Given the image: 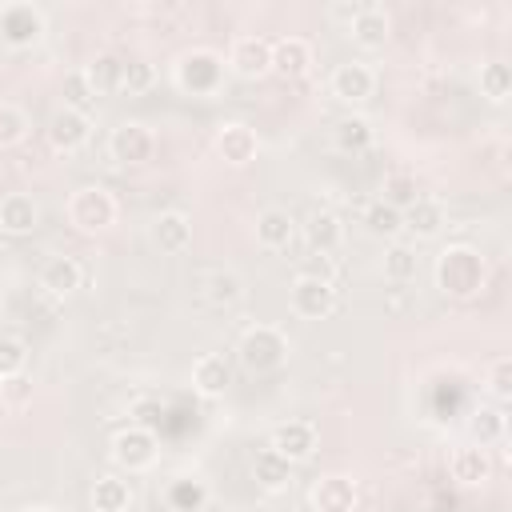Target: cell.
I'll list each match as a JSON object with an SVG mask.
<instances>
[{
  "label": "cell",
  "mask_w": 512,
  "mask_h": 512,
  "mask_svg": "<svg viewBox=\"0 0 512 512\" xmlns=\"http://www.w3.org/2000/svg\"><path fill=\"white\" fill-rule=\"evenodd\" d=\"M436 280L448 296H472L480 284H484V260L480 252L456 244V248H444L440 252V264H436Z\"/></svg>",
  "instance_id": "6da1fadb"
},
{
  "label": "cell",
  "mask_w": 512,
  "mask_h": 512,
  "mask_svg": "<svg viewBox=\"0 0 512 512\" xmlns=\"http://www.w3.org/2000/svg\"><path fill=\"white\" fill-rule=\"evenodd\" d=\"M236 352H240V364L248 372H272L288 356V336L280 328H272V324H252L240 336V348Z\"/></svg>",
  "instance_id": "7a4b0ae2"
},
{
  "label": "cell",
  "mask_w": 512,
  "mask_h": 512,
  "mask_svg": "<svg viewBox=\"0 0 512 512\" xmlns=\"http://www.w3.org/2000/svg\"><path fill=\"white\" fill-rule=\"evenodd\" d=\"M68 220L80 228V232H104L112 220H116V200L108 188L100 184H84L72 192L68 200Z\"/></svg>",
  "instance_id": "3957f363"
},
{
  "label": "cell",
  "mask_w": 512,
  "mask_h": 512,
  "mask_svg": "<svg viewBox=\"0 0 512 512\" xmlns=\"http://www.w3.org/2000/svg\"><path fill=\"white\" fill-rule=\"evenodd\" d=\"M192 296H196L204 308H212V312H228V308L240 304V296H244V280H240L232 268L212 264V268H200V272H196V280H192Z\"/></svg>",
  "instance_id": "277c9868"
},
{
  "label": "cell",
  "mask_w": 512,
  "mask_h": 512,
  "mask_svg": "<svg viewBox=\"0 0 512 512\" xmlns=\"http://www.w3.org/2000/svg\"><path fill=\"white\" fill-rule=\"evenodd\" d=\"M112 460L128 472H144L152 460H156V436L152 428H140V424H128L124 432L112 436Z\"/></svg>",
  "instance_id": "5b68a950"
},
{
  "label": "cell",
  "mask_w": 512,
  "mask_h": 512,
  "mask_svg": "<svg viewBox=\"0 0 512 512\" xmlns=\"http://www.w3.org/2000/svg\"><path fill=\"white\" fill-rule=\"evenodd\" d=\"M292 312L304 320H324L336 308V284L316 280V276H296L292 280Z\"/></svg>",
  "instance_id": "8992f818"
},
{
  "label": "cell",
  "mask_w": 512,
  "mask_h": 512,
  "mask_svg": "<svg viewBox=\"0 0 512 512\" xmlns=\"http://www.w3.org/2000/svg\"><path fill=\"white\" fill-rule=\"evenodd\" d=\"M44 32V16L32 4H4L0 8V40L8 48H28Z\"/></svg>",
  "instance_id": "52a82bcc"
},
{
  "label": "cell",
  "mask_w": 512,
  "mask_h": 512,
  "mask_svg": "<svg viewBox=\"0 0 512 512\" xmlns=\"http://www.w3.org/2000/svg\"><path fill=\"white\" fill-rule=\"evenodd\" d=\"M180 88H188V92H196V96H208V92H216L220 88V76H224V64H220V56L216 52H188L184 60H180Z\"/></svg>",
  "instance_id": "ba28073f"
},
{
  "label": "cell",
  "mask_w": 512,
  "mask_h": 512,
  "mask_svg": "<svg viewBox=\"0 0 512 512\" xmlns=\"http://www.w3.org/2000/svg\"><path fill=\"white\" fill-rule=\"evenodd\" d=\"M268 448L276 456H284L288 464H300V460H308L316 452V424L312 420H288V424H280L272 432Z\"/></svg>",
  "instance_id": "9c48e42d"
},
{
  "label": "cell",
  "mask_w": 512,
  "mask_h": 512,
  "mask_svg": "<svg viewBox=\"0 0 512 512\" xmlns=\"http://www.w3.org/2000/svg\"><path fill=\"white\" fill-rule=\"evenodd\" d=\"M388 32H392V20H388V12L380 4H356L352 20H348V36L360 48H368V52L384 48L388 44Z\"/></svg>",
  "instance_id": "30bf717a"
},
{
  "label": "cell",
  "mask_w": 512,
  "mask_h": 512,
  "mask_svg": "<svg viewBox=\"0 0 512 512\" xmlns=\"http://www.w3.org/2000/svg\"><path fill=\"white\" fill-rule=\"evenodd\" d=\"M88 136H92L88 116H80V112H72V108H56V112L48 116V144H52L56 152H76V148L88 144Z\"/></svg>",
  "instance_id": "8fae6325"
},
{
  "label": "cell",
  "mask_w": 512,
  "mask_h": 512,
  "mask_svg": "<svg viewBox=\"0 0 512 512\" xmlns=\"http://www.w3.org/2000/svg\"><path fill=\"white\" fill-rule=\"evenodd\" d=\"M372 92H376V72H372L368 64L352 60V64H340V68L332 72V96H336V100L360 104V100H368Z\"/></svg>",
  "instance_id": "7c38bea8"
},
{
  "label": "cell",
  "mask_w": 512,
  "mask_h": 512,
  "mask_svg": "<svg viewBox=\"0 0 512 512\" xmlns=\"http://www.w3.org/2000/svg\"><path fill=\"white\" fill-rule=\"evenodd\" d=\"M108 148H112V156H116L120 164H144V160L156 152V140H152V132H148L144 124H128V120H124V124L112 132Z\"/></svg>",
  "instance_id": "4fadbf2b"
},
{
  "label": "cell",
  "mask_w": 512,
  "mask_h": 512,
  "mask_svg": "<svg viewBox=\"0 0 512 512\" xmlns=\"http://www.w3.org/2000/svg\"><path fill=\"white\" fill-rule=\"evenodd\" d=\"M36 224H40V204L28 192H8L0 200V232L28 236V232H36Z\"/></svg>",
  "instance_id": "5bb4252c"
},
{
  "label": "cell",
  "mask_w": 512,
  "mask_h": 512,
  "mask_svg": "<svg viewBox=\"0 0 512 512\" xmlns=\"http://www.w3.org/2000/svg\"><path fill=\"white\" fill-rule=\"evenodd\" d=\"M308 500H312L316 512H352L356 508V484L348 476H336L332 472V476H320L312 484Z\"/></svg>",
  "instance_id": "9a60e30c"
},
{
  "label": "cell",
  "mask_w": 512,
  "mask_h": 512,
  "mask_svg": "<svg viewBox=\"0 0 512 512\" xmlns=\"http://www.w3.org/2000/svg\"><path fill=\"white\" fill-rule=\"evenodd\" d=\"M152 240H156L160 252L176 256V252H184V248L192 244V220H188L180 208H168V212H160V216L152 220Z\"/></svg>",
  "instance_id": "2e32d148"
},
{
  "label": "cell",
  "mask_w": 512,
  "mask_h": 512,
  "mask_svg": "<svg viewBox=\"0 0 512 512\" xmlns=\"http://www.w3.org/2000/svg\"><path fill=\"white\" fill-rule=\"evenodd\" d=\"M296 240V220L284 208H264L256 216V244L268 252H288V244Z\"/></svg>",
  "instance_id": "e0dca14e"
},
{
  "label": "cell",
  "mask_w": 512,
  "mask_h": 512,
  "mask_svg": "<svg viewBox=\"0 0 512 512\" xmlns=\"http://www.w3.org/2000/svg\"><path fill=\"white\" fill-rule=\"evenodd\" d=\"M84 284V268H80V260L76 256H52L44 268H40V288L48 292V296H72L76 288Z\"/></svg>",
  "instance_id": "ac0fdd59"
},
{
  "label": "cell",
  "mask_w": 512,
  "mask_h": 512,
  "mask_svg": "<svg viewBox=\"0 0 512 512\" xmlns=\"http://www.w3.org/2000/svg\"><path fill=\"white\" fill-rule=\"evenodd\" d=\"M448 472L456 484H484L492 476V460H488V448L484 444H460L452 456H448Z\"/></svg>",
  "instance_id": "d6986e66"
},
{
  "label": "cell",
  "mask_w": 512,
  "mask_h": 512,
  "mask_svg": "<svg viewBox=\"0 0 512 512\" xmlns=\"http://www.w3.org/2000/svg\"><path fill=\"white\" fill-rule=\"evenodd\" d=\"M228 64L240 76H264V72H272V44L260 36H240L228 52Z\"/></svg>",
  "instance_id": "ffe728a7"
},
{
  "label": "cell",
  "mask_w": 512,
  "mask_h": 512,
  "mask_svg": "<svg viewBox=\"0 0 512 512\" xmlns=\"http://www.w3.org/2000/svg\"><path fill=\"white\" fill-rule=\"evenodd\" d=\"M304 240H308L312 252H328V256H332V252L340 248V240H344L340 216L328 212V208H312L308 220H304Z\"/></svg>",
  "instance_id": "44dd1931"
},
{
  "label": "cell",
  "mask_w": 512,
  "mask_h": 512,
  "mask_svg": "<svg viewBox=\"0 0 512 512\" xmlns=\"http://www.w3.org/2000/svg\"><path fill=\"white\" fill-rule=\"evenodd\" d=\"M192 384L200 396H224V388L232 384V364L224 352H204L192 364Z\"/></svg>",
  "instance_id": "7402d4cb"
},
{
  "label": "cell",
  "mask_w": 512,
  "mask_h": 512,
  "mask_svg": "<svg viewBox=\"0 0 512 512\" xmlns=\"http://www.w3.org/2000/svg\"><path fill=\"white\" fill-rule=\"evenodd\" d=\"M400 216H404V232H412L416 240H428L444 228V204L432 196H416Z\"/></svg>",
  "instance_id": "603a6c76"
},
{
  "label": "cell",
  "mask_w": 512,
  "mask_h": 512,
  "mask_svg": "<svg viewBox=\"0 0 512 512\" xmlns=\"http://www.w3.org/2000/svg\"><path fill=\"white\" fill-rule=\"evenodd\" d=\"M164 504L168 512H200L208 504V484L196 476H176L164 484Z\"/></svg>",
  "instance_id": "cb8c5ba5"
},
{
  "label": "cell",
  "mask_w": 512,
  "mask_h": 512,
  "mask_svg": "<svg viewBox=\"0 0 512 512\" xmlns=\"http://www.w3.org/2000/svg\"><path fill=\"white\" fill-rule=\"evenodd\" d=\"M308 64H312V48H308V40H300V36H284V40L272 44V72H280V76H304Z\"/></svg>",
  "instance_id": "d4e9b609"
},
{
  "label": "cell",
  "mask_w": 512,
  "mask_h": 512,
  "mask_svg": "<svg viewBox=\"0 0 512 512\" xmlns=\"http://www.w3.org/2000/svg\"><path fill=\"white\" fill-rule=\"evenodd\" d=\"M216 148H220V156L228 164H248L260 144H256V132L248 124H224L220 136H216Z\"/></svg>",
  "instance_id": "484cf974"
},
{
  "label": "cell",
  "mask_w": 512,
  "mask_h": 512,
  "mask_svg": "<svg viewBox=\"0 0 512 512\" xmlns=\"http://www.w3.org/2000/svg\"><path fill=\"white\" fill-rule=\"evenodd\" d=\"M84 76H88V88H92L96 96H112V92H120L124 60H120V56H112V52H104V56H96V60L84 68Z\"/></svg>",
  "instance_id": "4316f807"
},
{
  "label": "cell",
  "mask_w": 512,
  "mask_h": 512,
  "mask_svg": "<svg viewBox=\"0 0 512 512\" xmlns=\"http://www.w3.org/2000/svg\"><path fill=\"white\" fill-rule=\"evenodd\" d=\"M288 472H292V464H288L284 456H276L272 448L256 452V460H252V476H256V484H260L264 492H280V488L288 484Z\"/></svg>",
  "instance_id": "83f0119b"
},
{
  "label": "cell",
  "mask_w": 512,
  "mask_h": 512,
  "mask_svg": "<svg viewBox=\"0 0 512 512\" xmlns=\"http://www.w3.org/2000/svg\"><path fill=\"white\" fill-rule=\"evenodd\" d=\"M92 504H96V512H128V504H132L128 480H120V476H100V480L92 484Z\"/></svg>",
  "instance_id": "f1b7e54d"
},
{
  "label": "cell",
  "mask_w": 512,
  "mask_h": 512,
  "mask_svg": "<svg viewBox=\"0 0 512 512\" xmlns=\"http://www.w3.org/2000/svg\"><path fill=\"white\" fill-rule=\"evenodd\" d=\"M416 272H420V256H416L412 244H392V248L384 252V276H388L392 284H412Z\"/></svg>",
  "instance_id": "f546056e"
},
{
  "label": "cell",
  "mask_w": 512,
  "mask_h": 512,
  "mask_svg": "<svg viewBox=\"0 0 512 512\" xmlns=\"http://www.w3.org/2000/svg\"><path fill=\"white\" fill-rule=\"evenodd\" d=\"M364 224H368L372 236H388V240L404 232V216H400V208H392V204H384V200H372V204L364 208Z\"/></svg>",
  "instance_id": "4dcf8cb0"
},
{
  "label": "cell",
  "mask_w": 512,
  "mask_h": 512,
  "mask_svg": "<svg viewBox=\"0 0 512 512\" xmlns=\"http://www.w3.org/2000/svg\"><path fill=\"white\" fill-rule=\"evenodd\" d=\"M332 140H336L340 152H364V148L372 144V128H368L364 116H344V120L336 124Z\"/></svg>",
  "instance_id": "1f68e13d"
},
{
  "label": "cell",
  "mask_w": 512,
  "mask_h": 512,
  "mask_svg": "<svg viewBox=\"0 0 512 512\" xmlns=\"http://www.w3.org/2000/svg\"><path fill=\"white\" fill-rule=\"evenodd\" d=\"M92 104H96V92L88 88L84 68H80V72H68V76H64V108H72V112L88 116V112H92Z\"/></svg>",
  "instance_id": "d6a6232c"
},
{
  "label": "cell",
  "mask_w": 512,
  "mask_h": 512,
  "mask_svg": "<svg viewBox=\"0 0 512 512\" xmlns=\"http://www.w3.org/2000/svg\"><path fill=\"white\" fill-rule=\"evenodd\" d=\"M28 364V348L20 336H0V384L4 380H16Z\"/></svg>",
  "instance_id": "836d02e7"
},
{
  "label": "cell",
  "mask_w": 512,
  "mask_h": 512,
  "mask_svg": "<svg viewBox=\"0 0 512 512\" xmlns=\"http://www.w3.org/2000/svg\"><path fill=\"white\" fill-rule=\"evenodd\" d=\"M508 88H512V72H508V64L492 60V64L480 68V92H484L488 100H504Z\"/></svg>",
  "instance_id": "e575fe53"
},
{
  "label": "cell",
  "mask_w": 512,
  "mask_h": 512,
  "mask_svg": "<svg viewBox=\"0 0 512 512\" xmlns=\"http://www.w3.org/2000/svg\"><path fill=\"white\" fill-rule=\"evenodd\" d=\"M416 196H420V192H416V180H412V176H404V172H392V176L384 180V196H380V200L404 212V208H408Z\"/></svg>",
  "instance_id": "d590c367"
},
{
  "label": "cell",
  "mask_w": 512,
  "mask_h": 512,
  "mask_svg": "<svg viewBox=\"0 0 512 512\" xmlns=\"http://www.w3.org/2000/svg\"><path fill=\"white\" fill-rule=\"evenodd\" d=\"M152 80H156V72H152V64H148V60H124V80H120V92L140 96V92H148V88H152Z\"/></svg>",
  "instance_id": "8d00e7d4"
},
{
  "label": "cell",
  "mask_w": 512,
  "mask_h": 512,
  "mask_svg": "<svg viewBox=\"0 0 512 512\" xmlns=\"http://www.w3.org/2000/svg\"><path fill=\"white\" fill-rule=\"evenodd\" d=\"M28 132V116L16 104H0V144H16Z\"/></svg>",
  "instance_id": "74e56055"
},
{
  "label": "cell",
  "mask_w": 512,
  "mask_h": 512,
  "mask_svg": "<svg viewBox=\"0 0 512 512\" xmlns=\"http://www.w3.org/2000/svg\"><path fill=\"white\" fill-rule=\"evenodd\" d=\"M472 432L480 436V444H488V440H500V436H504V412H500V408H484V412H476V420H472Z\"/></svg>",
  "instance_id": "f35d334b"
},
{
  "label": "cell",
  "mask_w": 512,
  "mask_h": 512,
  "mask_svg": "<svg viewBox=\"0 0 512 512\" xmlns=\"http://www.w3.org/2000/svg\"><path fill=\"white\" fill-rule=\"evenodd\" d=\"M488 372H492V396L504 404L512 396V356H496Z\"/></svg>",
  "instance_id": "ab89813d"
},
{
  "label": "cell",
  "mask_w": 512,
  "mask_h": 512,
  "mask_svg": "<svg viewBox=\"0 0 512 512\" xmlns=\"http://www.w3.org/2000/svg\"><path fill=\"white\" fill-rule=\"evenodd\" d=\"M300 276H316V280H328V284H336V260H332L328 252H308V260H304Z\"/></svg>",
  "instance_id": "60d3db41"
},
{
  "label": "cell",
  "mask_w": 512,
  "mask_h": 512,
  "mask_svg": "<svg viewBox=\"0 0 512 512\" xmlns=\"http://www.w3.org/2000/svg\"><path fill=\"white\" fill-rule=\"evenodd\" d=\"M24 512H56V508H24Z\"/></svg>",
  "instance_id": "b9f144b4"
},
{
  "label": "cell",
  "mask_w": 512,
  "mask_h": 512,
  "mask_svg": "<svg viewBox=\"0 0 512 512\" xmlns=\"http://www.w3.org/2000/svg\"><path fill=\"white\" fill-rule=\"evenodd\" d=\"M0 320H4V296H0Z\"/></svg>",
  "instance_id": "7bdbcfd3"
}]
</instances>
